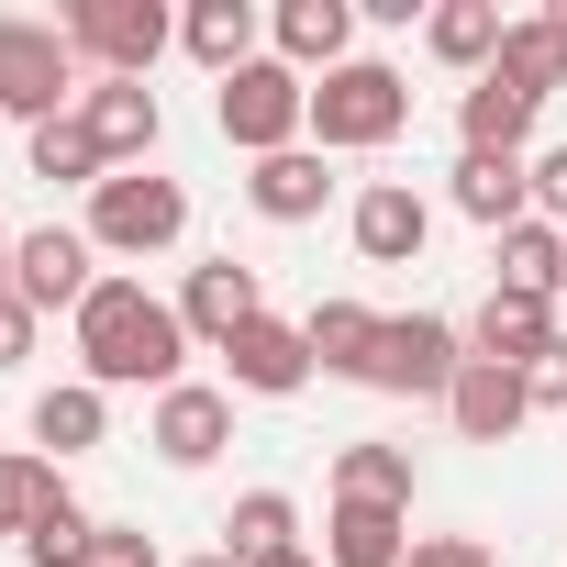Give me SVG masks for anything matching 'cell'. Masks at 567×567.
<instances>
[{"instance_id":"cell-27","label":"cell","mask_w":567,"mask_h":567,"mask_svg":"<svg viewBox=\"0 0 567 567\" xmlns=\"http://www.w3.org/2000/svg\"><path fill=\"white\" fill-rule=\"evenodd\" d=\"M301 334H312V357H323L334 379H368V357H379V312H357V301H323Z\"/></svg>"},{"instance_id":"cell-24","label":"cell","mask_w":567,"mask_h":567,"mask_svg":"<svg viewBox=\"0 0 567 567\" xmlns=\"http://www.w3.org/2000/svg\"><path fill=\"white\" fill-rule=\"evenodd\" d=\"M334 501L412 512V445H346V467H334Z\"/></svg>"},{"instance_id":"cell-35","label":"cell","mask_w":567,"mask_h":567,"mask_svg":"<svg viewBox=\"0 0 567 567\" xmlns=\"http://www.w3.org/2000/svg\"><path fill=\"white\" fill-rule=\"evenodd\" d=\"M23 346H34V301H23V290H0V368H12Z\"/></svg>"},{"instance_id":"cell-32","label":"cell","mask_w":567,"mask_h":567,"mask_svg":"<svg viewBox=\"0 0 567 567\" xmlns=\"http://www.w3.org/2000/svg\"><path fill=\"white\" fill-rule=\"evenodd\" d=\"M401 567H501V556H489L478 534H423V545H412Z\"/></svg>"},{"instance_id":"cell-22","label":"cell","mask_w":567,"mask_h":567,"mask_svg":"<svg viewBox=\"0 0 567 567\" xmlns=\"http://www.w3.org/2000/svg\"><path fill=\"white\" fill-rule=\"evenodd\" d=\"M501 290H523V301H556L567 290V234L556 223H512L501 234Z\"/></svg>"},{"instance_id":"cell-5","label":"cell","mask_w":567,"mask_h":567,"mask_svg":"<svg viewBox=\"0 0 567 567\" xmlns=\"http://www.w3.org/2000/svg\"><path fill=\"white\" fill-rule=\"evenodd\" d=\"M68 79H79V45H68L56 23H0V112H23V123L45 134V123H68V112H56Z\"/></svg>"},{"instance_id":"cell-37","label":"cell","mask_w":567,"mask_h":567,"mask_svg":"<svg viewBox=\"0 0 567 567\" xmlns=\"http://www.w3.org/2000/svg\"><path fill=\"white\" fill-rule=\"evenodd\" d=\"M0 290H12V234H0Z\"/></svg>"},{"instance_id":"cell-7","label":"cell","mask_w":567,"mask_h":567,"mask_svg":"<svg viewBox=\"0 0 567 567\" xmlns=\"http://www.w3.org/2000/svg\"><path fill=\"white\" fill-rule=\"evenodd\" d=\"M12 290L34 301V312H79L101 278H90V234H68V223H45V234H12Z\"/></svg>"},{"instance_id":"cell-29","label":"cell","mask_w":567,"mask_h":567,"mask_svg":"<svg viewBox=\"0 0 567 567\" xmlns=\"http://www.w3.org/2000/svg\"><path fill=\"white\" fill-rule=\"evenodd\" d=\"M34 445H56V456H79V445H101V390H90V379H68V390H45V401H34Z\"/></svg>"},{"instance_id":"cell-19","label":"cell","mask_w":567,"mask_h":567,"mask_svg":"<svg viewBox=\"0 0 567 567\" xmlns=\"http://www.w3.org/2000/svg\"><path fill=\"white\" fill-rule=\"evenodd\" d=\"M489 79H501V90H523V101L545 112V90H567V34H556V23H512Z\"/></svg>"},{"instance_id":"cell-9","label":"cell","mask_w":567,"mask_h":567,"mask_svg":"<svg viewBox=\"0 0 567 567\" xmlns=\"http://www.w3.org/2000/svg\"><path fill=\"white\" fill-rule=\"evenodd\" d=\"M467 346H478V368H534V357L556 346V301L489 290V301H478V323H467Z\"/></svg>"},{"instance_id":"cell-23","label":"cell","mask_w":567,"mask_h":567,"mask_svg":"<svg viewBox=\"0 0 567 567\" xmlns=\"http://www.w3.org/2000/svg\"><path fill=\"white\" fill-rule=\"evenodd\" d=\"M501 34H512L501 0H445V12L423 23V45H434L445 68H501Z\"/></svg>"},{"instance_id":"cell-11","label":"cell","mask_w":567,"mask_h":567,"mask_svg":"<svg viewBox=\"0 0 567 567\" xmlns=\"http://www.w3.org/2000/svg\"><path fill=\"white\" fill-rule=\"evenodd\" d=\"M223 445H234V401L223 390H167L156 401V456L167 467H212Z\"/></svg>"},{"instance_id":"cell-34","label":"cell","mask_w":567,"mask_h":567,"mask_svg":"<svg viewBox=\"0 0 567 567\" xmlns=\"http://www.w3.org/2000/svg\"><path fill=\"white\" fill-rule=\"evenodd\" d=\"M534 212H545V223H567V145H556V156H534Z\"/></svg>"},{"instance_id":"cell-6","label":"cell","mask_w":567,"mask_h":567,"mask_svg":"<svg viewBox=\"0 0 567 567\" xmlns=\"http://www.w3.org/2000/svg\"><path fill=\"white\" fill-rule=\"evenodd\" d=\"M68 45L101 56L112 79H145L156 45H167V12H156V0H79V12H68Z\"/></svg>"},{"instance_id":"cell-2","label":"cell","mask_w":567,"mask_h":567,"mask_svg":"<svg viewBox=\"0 0 567 567\" xmlns=\"http://www.w3.org/2000/svg\"><path fill=\"white\" fill-rule=\"evenodd\" d=\"M412 123V90H401V68H379V56H346L323 90H312V134L323 145H390Z\"/></svg>"},{"instance_id":"cell-10","label":"cell","mask_w":567,"mask_h":567,"mask_svg":"<svg viewBox=\"0 0 567 567\" xmlns=\"http://www.w3.org/2000/svg\"><path fill=\"white\" fill-rule=\"evenodd\" d=\"M445 412H456V434L467 445H501V434H523V412H534V390H523V368H456V390H445Z\"/></svg>"},{"instance_id":"cell-13","label":"cell","mask_w":567,"mask_h":567,"mask_svg":"<svg viewBox=\"0 0 567 567\" xmlns=\"http://www.w3.org/2000/svg\"><path fill=\"white\" fill-rule=\"evenodd\" d=\"M456 212L489 223V234L534 223V167H523V156H467V167H456Z\"/></svg>"},{"instance_id":"cell-31","label":"cell","mask_w":567,"mask_h":567,"mask_svg":"<svg viewBox=\"0 0 567 567\" xmlns=\"http://www.w3.org/2000/svg\"><path fill=\"white\" fill-rule=\"evenodd\" d=\"M45 501H56V467L45 456H0V534H34Z\"/></svg>"},{"instance_id":"cell-1","label":"cell","mask_w":567,"mask_h":567,"mask_svg":"<svg viewBox=\"0 0 567 567\" xmlns=\"http://www.w3.org/2000/svg\"><path fill=\"white\" fill-rule=\"evenodd\" d=\"M178 346H189V323L167 301H145V278H101V290L79 301V368H90V390L178 379Z\"/></svg>"},{"instance_id":"cell-38","label":"cell","mask_w":567,"mask_h":567,"mask_svg":"<svg viewBox=\"0 0 567 567\" xmlns=\"http://www.w3.org/2000/svg\"><path fill=\"white\" fill-rule=\"evenodd\" d=\"M545 23H556V34H567V0H556V12H545Z\"/></svg>"},{"instance_id":"cell-20","label":"cell","mask_w":567,"mask_h":567,"mask_svg":"<svg viewBox=\"0 0 567 567\" xmlns=\"http://www.w3.org/2000/svg\"><path fill=\"white\" fill-rule=\"evenodd\" d=\"M412 545H401V512H379V501H334V534H323V567H401Z\"/></svg>"},{"instance_id":"cell-8","label":"cell","mask_w":567,"mask_h":567,"mask_svg":"<svg viewBox=\"0 0 567 567\" xmlns=\"http://www.w3.org/2000/svg\"><path fill=\"white\" fill-rule=\"evenodd\" d=\"M456 368H467V357H456V334L412 312V323H379V357H368V390H412V401H423V390H456Z\"/></svg>"},{"instance_id":"cell-4","label":"cell","mask_w":567,"mask_h":567,"mask_svg":"<svg viewBox=\"0 0 567 567\" xmlns=\"http://www.w3.org/2000/svg\"><path fill=\"white\" fill-rule=\"evenodd\" d=\"M223 134L245 145V156H290V134L312 123V90H301V68H278V56H256V68H234L223 79Z\"/></svg>"},{"instance_id":"cell-36","label":"cell","mask_w":567,"mask_h":567,"mask_svg":"<svg viewBox=\"0 0 567 567\" xmlns=\"http://www.w3.org/2000/svg\"><path fill=\"white\" fill-rule=\"evenodd\" d=\"M90 567H156V534H101V556Z\"/></svg>"},{"instance_id":"cell-26","label":"cell","mask_w":567,"mask_h":567,"mask_svg":"<svg viewBox=\"0 0 567 567\" xmlns=\"http://www.w3.org/2000/svg\"><path fill=\"white\" fill-rule=\"evenodd\" d=\"M456 123H467V156H512V145L534 134V101H523V90H501V79H478Z\"/></svg>"},{"instance_id":"cell-33","label":"cell","mask_w":567,"mask_h":567,"mask_svg":"<svg viewBox=\"0 0 567 567\" xmlns=\"http://www.w3.org/2000/svg\"><path fill=\"white\" fill-rule=\"evenodd\" d=\"M523 390H534V412H567V334H556V346L523 368Z\"/></svg>"},{"instance_id":"cell-15","label":"cell","mask_w":567,"mask_h":567,"mask_svg":"<svg viewBox=\"0 0 567 567\" xmlns=\"http://www.w3.org/2000/svg\"><path fill=\"white\" fill-rule=\"evenodd\" d=\"M178 323L189 334H212V346H234L245 323H256V267H189V301H178Z\"/></svg>"},{"instance_id":"cell-21","label":"cell","mask_w":567,"mask_h":567,"mask_svg":"<svg viewBox=\"0 0 567 567\" xmlns=\"http://www.w3.org/2000/svg\"><path fill=\"white\" fill-rule=\"evenodd\" d=\"M245 189H256V212H267V223H312L334 178H323V156H301V145H290V156H256V178H245Z\"/></svg>"},{"instance_id":"cell-14","label":"cell","mask_w":567,"mask_h":567,"mask_svg":"<svg viewBox=\"0 0 567 567\" xmlns=\"http://www.w3.org/2000/svg\"><path fill=\"white\" fill-rule=\"evenodd\" d=\"M423 234H434V212H423V189H401V178H379V189L357 200V256H379V267H401V256H423Z\"/></svg>"},{"instance_id":"cell-40","label":"cell","mask_w":567,"mask_h":567,"mask_svg":"<svg viewBox=\"0 0 567 567\" xmlns=\"http://www.w3.org/2000/svg\"><path fill=\"white\" fill-rule=\"evenodd\" d=\"M200 567H234V556H200Z\"/></svg>"},{"instance_id":"cell-18","label":"cell","mask_w":567,"mask_h":567,"mask_svg":"<svg viewBox=\"0 0 567 567\" xmlns=\"http://www.w3.org/2000/svg\"><path fill=\"white\" fill-rule=\"evenodd\" d=\"M290 534H301V512H290V501H278V489H245V501H234V523H223V556H234V567H278V556H301Z\"/></svg>"},{"instance_id":"cell-17","label":"cell","mask_w":567,"mask_h":567,"mask_svg":"<svg viewBox=\"0 0 567 567\" xmlns=\"http://www.w3.org/2000/svg\"><path fill=\"white\" fill-rule=\"evenodd\" d=\"M346 34H357V12L346 0H290V12H278V68H346Z\"/></svg>"},{"instance_id":"cell-12","label":"cell","mask_w":567,"mask_h":567,"mask_svg":"<svg viewBox=\"0 0 567 567\" xmlns=\"http://www.w3.org/2000/svg\"><path fill=\"white\" fill-rule=\"evenodd\" d=\"M223 357H234V390H267V401L312 379V334H301V323H267V312H256Z\"/></svg>"},{"instance_id":"cell-25","label":"cell","mask_w":567,"mask_h":567,"mask_svg":"<svg viewBox=\"0 0 567 567\" xmlns=\"http://www.w3.org/2000/svg\"><path fill=\"white\" fill-rule=\"evenodd\" d=\"M178 34H189V56H200L212 79H234V68H256V56H245V45H256V12H245V0H200V12H189Z\"/></svg>"},{"instance_id":"cell-16","label":"cell","mask_w":567,"mask_h":567,"mask_svg":"<svg viewBox=\"0 0 567 567\" xmlns=\"http://www.w3.org/2000/svg\"><path fill=\"white\" fill-rule=\"evenodd\" d=\"M79 123H90L101 156H145V145H156V90H145V79H101V90L79 101Z\"/></svg>"},{"instance_id":"cell-28","label":"cell","mask_w":567,"mask_h":567,"mask_svg":"<svg viewBox=\"0 0 567 567\" xmlns=\"http://www.w3.org/2000/svg\"><path fill=\"white\" fill-rule=\"evenodd\" d=\"M23 556H34V567H90V556H101V523H90V512H79L68 489H56V501L34 512V534H23Z\"/></svg>"},{"instance_id":"cell-3","label":"cell","mask_w":567,"mask_h":567,"mask_svg":"<svg viewBox=\"0 0 567 567\" xmlns=\"http://www.w3.org/2000/svg\"><path fill=\"white\" fill-rule=\"evenodd\" d=\"M178 234H189V189H178V178L123 167V178H101V189H90V245L156 256V245H178Z\"/></svg>"},{"instance_id":"cell-39","label":"cell","mask_w":567,"mask_h":567,"mask_svg":"<svg viewBox=\"0 0 567 567\" xmlns=\"http://www.w3.org/2000/svg\"><path fill=\"white\" fill-rule=\"evenodd\" d=\"M278 567H323V556H278Z\"/></svg>"},{"instance_id":"cell-30","label":"cell","mask_w":567,"mask_h":567,"mask_svg":"<svg viewBox=\"0 0 567 567\" xmlns=\"http://www.w3.org/2000/svg\"><path fill=\"white\" fill-rule=\"evenodd\" d=\"M101 167H112V156L90 145V123H79V112L34 134V178H45V189H56V178H90V189H101Z\"/></svg>"}]
</instances>
